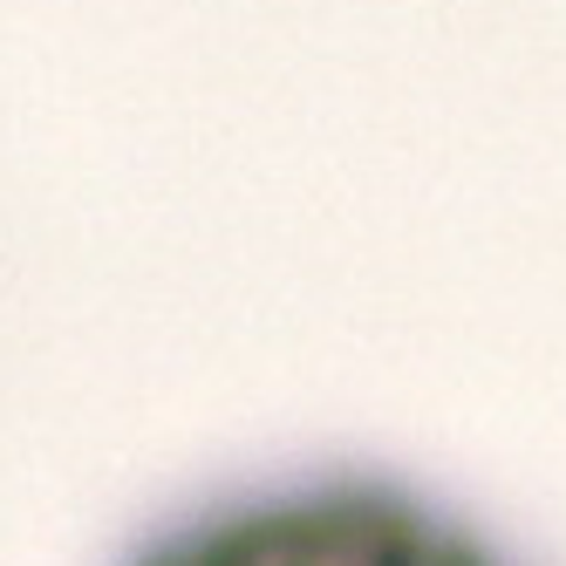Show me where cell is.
<instances>
[{"label": "cell", "mask_w": 566, "mask_h": 566, "mask_svg": "<svg viewBox=\"0 0 566 566\" xmlns=\"http://www.w3.org/2000/svg\"><path fill=\"white\" fill-rule=\"evenodd\" d=\"M124 566H505L471 525L389 478H307L226 499Z\"/></svg>", "instance_id": "obj_1"}]
</instances>
